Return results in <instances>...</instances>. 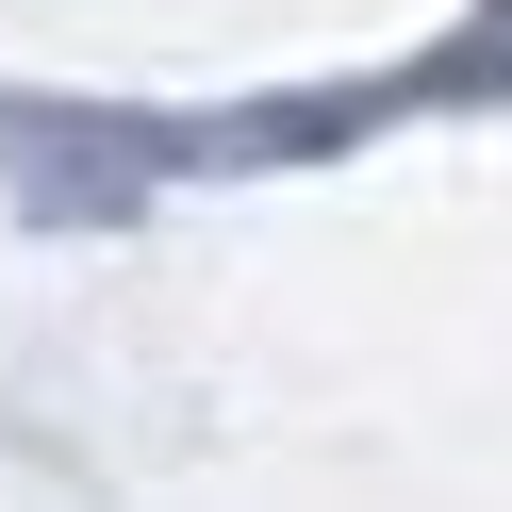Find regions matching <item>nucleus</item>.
I'll use <instances>...</instances> for the list:
<instances>
[]
</instances>
